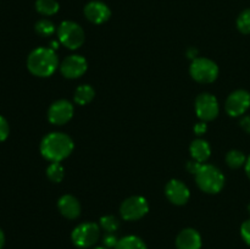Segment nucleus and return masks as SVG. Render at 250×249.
<instances>
[{"instance_id": "nucleus-1", "label": "nucleus", "mask_w": 250, "mask_h": 249, "mask_svg": "<svg viewBox=\"0 0 250 249\" xmlns=\"http://www.w3.org/2000/svg\"><path fill=\"white\" fill-rule=\"evenodd\" d=\"M73 150V142L67 134L61 132L49 133L42 139L41 153L51 163H60Z\"/></svg>"}, {"instance_id": "nucleus-2", "label": "nucleus", "mask_w": 250, "mask_h": 249, "mask_svg": "<svg viewBox=\"0 0 250 249\" xmlns=\"http://www.w3.org/2000/svg\"><path fill=\"white\" fill-rule=\"evenodd\" d=\"M58 56L51 48H37L27 59L29 72L38 77H49L58 68Z\"/></svg>"}, {"instance_id": "nucleus-3", "label": "nucleus", "mask_w": 250, "mask_h": 249, "mask_svg": "<svg viewBox=\"0 0 250 249\" xmlns=\"http://www.w3.org/2000/svg\"><path fill=\"white\" fill-rule=\"evenodd\" d=\"M195 181L202 190L210 194H216L224 188L225 176L216 166L209 164H200L197 170Z\"/></svg>"}, {"instance_id": "nucleus-4", "label": "nucleus", "mask_w": 250, "mask_h": 249, "mask_svg": "<svg viewBox=\"0 0 250 249\" xmlns=\"http://www.w3.org/2000/svg\"><path fill=\"white\" fill-rule=\"evenodd\" d=\"M59 41L68 49H78L84 43V31L80 24L72 21H63L58 29Z\"/></svg>"}, {"instance_id": "nucleus-5", "label": "nucleus", "mask_w": 250, "mask_h": 249, "mask_svg": "<svg viewBox=\"0 0 250 249\" xmlns=\"http://www.w3.org/2000/svg\"><path fill=\"white\" fill-rule=\"evenodd\" d=\"M189 72L193 80L197 82L211 83L219 76V67L210 59L197 58L190 63Z\"/></svg>"}, {"instance_id": "nucleus-6", "label": "nucleus", "mask_w": 250, "mask_h": 249, "mask_svg": "<svg viewBox=\"0 0 250 249\" xmlns=\"http://www.w3.org/2000/svg\"><path fill=\"white\" fill-rule=\"evenodd\" d=\"M100 236V228L95 222H84L72 231L71 238L78 248H89L94 246Z\"/></svg>"}, {"instance_id": "nucleus-7", "label": "nucleus", "mask_w": 250, "mask_h": 249, "mask_svg": "<svg viewBox=\"0 0 250 249\" xmlns=\"http://www.w3.org/2000/svg\"><path fill=\"white\" fill-rule=\"evenodd\" d=\"M148 211V202H146V198L141 197V195L127 198L120 207L122 219L127 220V221H134V220L142 219Z\"/></svg>"}, {"instance_id": "nucleus-8", "label": "nucleus", "mask_w": 250, "mask_h": 249, "mask_svg": "<svg viewBox=\"0 0 250 249\" xmlns=\"http://www.w3.org/2000/svg\"><path fill=\"white\" fill-rule=\"evenodd\" d=\"M220 107L217 99L209 93H203L195 99V112L202 121H212L219 115Z\"/></svg>"}, {"instance_id": "nucleus-9", "label": "nucleus", "mask_w": 250, "mask_h": 249, "mask_svg": "<svg viewBox=\"0 0 250 249\" xmlns=\"http://www.w3.org/2000/svg\"><path fill=\"white\" fill-rule=\"evenodd\" d=\"M250 107V93L244 89H238L231 93L226 100L225 109L232 117H238L246 114Z\"/></svg>"}, {"instance_id": "nucleus-10", "label": "nucleus", "mask_w": 250, "mask_h": 249, "mask_svg": "<svg viewBox=\"0 0 250 249\" xmlns=\"http://www.w3.org/2000/svg\"><path fill=\"white\" fill-rule=\"evenodd\" d=\"M73 116V105L67 100H58L49 107L48 119L53 124H65Z\"/></svg>"}, {"instance_id": "nucleus-11", "label": "nucleus", "mask_w": 250, "mask_h": 249, "mask_svg": "<svg viewBox=\"0 0 250 249\" xmlns=\"http://www.w3.org/2000/svg\"><path fill=\"white\" fill-rule=\"evenodd\" d=\"M87 60L81 55H70L62 61L60 66L61 73L63 77L75 80L84 75L87 71Z\"/></svg>"}, {"instance_id": "nucleus-12", "label": "nucleus", "mask_w": 250, "mask_h": 249, "mask_svg": "<svg viewBox=\"0 0 250 249\" xmlns=\"http://www.w3.org/2000/svg\"><path fill=\"white\" fill-rule=\"evenodd\" d=\"M165 194L167 199L175 205H185L190 197V192L187 186L178 180H171L166 185Z\"/></svg>"}, {"instance_id": "nucleus-13", "label": "nucleus", "mask_w": 250, "mask_h": 249, "mask_svg": "<svg viewBox=\"0 0 250 249\" xmlns=\"http://www.w3.org/2000/svg\"><path fill=\"white\" fill-rule=\"evenodd\" d=\"M84 15L92 23L102 24L111 16L109 6L102 1H90L85 5Z\"/></svg>"}, {"instance_id": "nucleus-14", "label": "nucleus", "mask_w": 250, "mask_h": 249, "mask_svg": "<svg viewBox=\"0 0 250 249\" xmlns=\"http://www.w3.org/2000/svg\"><path fill=\"white\" fill-rule=\"evenodd\" d=\"M177 249H200L202 237L193 228H185L180 232L176 239Z\"/></svg>"}, {"instance_id": "nucleus-15", "label": "nucleus", "mask_w": 250, "mask_h": 249, "mask_svg": "<svg viewBox=\"0 0 250 249\" xmlns=\"http://www.w3.org/2000/svg\"><path fill=\"white\" fill-rule=\"evenodd\" d=\"M58 208L59 210H60L61 214L70 220L77 219L81 214L80 202H78L73 195L70 194L62 195V197L59 199Z\"/></svg>"}, {"instance_id": "nucleus-16", "label": "nucleus", "mask_w": 250, "mask_h": 249, "mask_svg": "<svg viewBox=\"0 0 250 249\" xmlns=\"http://www.w3.org/2000/svg\"><path fill=\"white\" fill-rule=\"evenodd\" d=\"M211 154L209 143L204 139H195L190 144V155L198 163H205Z\"/></svg>"}, {"instance_id": "nucleus-17", "label": "nucleus", "mask_w": 250, "mask_h": 249, "mask_svg": "<svg viewBox=\"0 0 250 249\" xmlns=\"http://www.w3.org/2000/svg\"><path fill=\"white\" fill-rule=\"evenodd\" d=\"M95 92L93 87L89 84H82L76 89L75 92V102L78 105H85L94 99Z\"/></svg>"}, {"instance_id": "nucleus-18", "label": "nucleus", "mask_w": 250, "mask_h": 249, "mask_svg": "<svg viewBox=\"0 0 250 249\" xmlns=\"http://www.w3.org/2000/svg\"><path fill=\"white\" fill-rule=\"evenodd\" d=\"M115 249H148L146 243L137 236H126L119 239Z\"/></svg>"}, {"instance_id": "nucleus-19", "label": "nucleus", "mask_w": 250, "mask_h": 249, "mask_svg": "<svg viewBox=\"0 0 250 249\" xmlns=\"http://www.w3.org/2000/svg\"><path fill=\"white\" fill-rule=\"evenodd\" d=\"M36 9L39 14L51 16V15H55L59 11L60 5L56 0H37Z\"/></svg>"}, {"instance_id": "nucleus-20", "label": "nucleus", "mask_w": 250, "mask_h": 249, "mask_svg": "<svg viewBox=\"0 0 250 249\" xmlns=\"http://www.w3.org/2000/svg\"><path fill=\"white\" fill-rule=\"evenodd\" d=\"M226 163L229 167L238 168L242 167L243 165H246L247 158L246 155H244V153H242L241 150H231L227 153Z\"/></svg>"}, {"instance_id": "nucleus-21", "label": "nucleus", "mask_w": 250, "mask_h": 249, "mask_svg": "<svg viewBox=\"0 0 250 249\" xmlns=\"http://www.w3.org/2000/svg\"><path fill=\"white\" fill-rule=\"evenodd\" d=\"M63 175L65 171L60 163H51L46 168V176L54 183H60L63 180Z\"/></svg>"}, {"instance_id": "nucleus-22", "label": "nucleus", "mask_w": 250, "mask_h": 249, "mask_svg": "<svg viewBox=\"0 0 250 249\" xmlns=\"http://www.w3.org/2000/svg\"><path fill=\"white\" fill-rule=\"evenodd\" d=\"M237 28L243 34H250V9H246L237 19Z\"/></svg>"}, {"instance_id": "nucleus-23", "label": "nucleus", "mask_w": 250, "mask_h": 249, "mask_svg": "<svg viewBox=\"0 0 250 249\" xmlns=\"http://www.w3.org/2000/svg\"><path fill=\"white\" fill-rule=\"evenodd\" d=\"M100 226L104 231H106L107 233H114L115 231H117V228L120 227L119 220L116 219L112 215H106V216H103L100 219Z\"/></svg>"}, {"instance_id": "nucleus-24", "label": "nucleus", "mask_w": 250, "mask_h": 249, "mask_svg": "<svg viewBox=\"0 0 250 249\" xmlns=\"http://www.w3.org/2000/svg\"><path fill=\"white\" fill-rule=\"evenodd\" d=\"M36 32L42 37H49L55 32V26L49 20H41L36 23Z\"/></svg>"}, {"instance_id": "nucleus-25", "label": "nucleus", "mask_w": 250, "mask_h": 249, "mask_svg": "<svg viewBox=\"0 0 250 249\" xmlns=\"http://www.w3.org/2000/svg\"><path fill=\"white\" fill-rule=\"evenodd\" d=\"M10 132L9 124H7L6 119L2 116H0V142H4L7 138Z\"/></svg>"}, {"instance_id": "nucleus-26", "label": "nucleus", "mask_w": 250, "mask_h": 249, "mask_svg": "<svg viewBox=\"0 0 250 249\" xmlns=\"http://www.w3.org/2000/svg\"><path fill=\"white\" fill-rule=\"evenodd\" d=\"M241 234H242V238L244 239L248 246H250V219L247 220V221L243 222L241 227Z\"/></svg>"}, {"instance_id": "nucleus-27", "label": "nucleus", "mask_w": 250, "mask_h": 249, "mask_svg": "<svg viewBox=\"0 0 250 249\" xmlns=\"http://www.w3.org/2000/svg\"><path fill=\"white\" fill-rule=\"evenodd\" d=\"M103 242H104V247H106V248H115V247L117 246V243H119V239H117V237L115 236L114 233H106L105 234L104 239H103Z\"/></svg>"}, {"instance_id": "nucleus-28", "label": "nucleus", "mask_w": 250, "mask_h": 249, "mask_svg": "<svg viewBox=\"0 0 250 249\" xmlns=\"http://www.w3.org/2000/svg\"><path fill=\"white\" fill-rule=\"evenodd\" d=\"M200 164H202V163H198V161H195V160L189 161V163L187 164V168H188V171H189L190 173H193V175H194V173L197 172L198 168H199Z\"/></svg>"}, {"instance_id": "nucleus-29", "label": "nucleus", "mask_w": 250, "mask_h": 249, "mask_svg": "<svg viewBox=\"0 0 250 249\" xmlns=\"http://www.w3.org/2000/svg\"><path fill=\"white\" fill-rule=\"evenodd\" d=\"M241 127L247 132V133L250 134V116H244L243 119L241 120Z\"/></svg>"}, {"instance_id": "nucleus-30", "label": "nucleus", "mask_w": 250, "mask_h": 249, "mask_svg": "<svg viewBox=\"0 0 250 249\" xmlns=\"http://www.w3.org/2000/svg\"><path fill=\"white\" fill-rule=\"evenodd\" d=\"M205 131H207V124H205L204 121L199 122V124H197L194 126V132L198 134V136L203 134Z\"/></svg>"}, {"instance_id": "nucleus-31", "label": "nucleus", "mask_w": 250, "mask_h": 249, "mask_svg": "<svg viewBox=\"0 0 250 249\" xmlns=\"http://www.w3.org/2000/svg\"><path fill=\"white\" fill-rule=\"evenodd\" d=\"M188 58L192 59V60H194V59H197V55H198V51L195 50V49H189L187 53Z\"/></svg>"}, {"instance_id": "nucleus-32", "label": "nucleus", "mask_w": 250, "mask_h": 249, "mask_svg": "<svg viewBox=\"0 0 250 249\" xmlns=\"http://www.w3.org/2000/svg\"><path fill=\"white\" fill-rule=\"evenodd\" d=\"M4 244H5V234L4 232H2V229L0 228V249H2Z\"/></svg>"}, {"instance_id": "nucleus-33", "label": "nucleus", "mask_w": 250, "mask_h": 249, "mask_svg": "<svg viewBox=\"0 0 250 249\" xmlns=\"http://www.w3.org/2000/svg\"><path fill=\"white\" fill-rule=\"evenodd\" d=\"M246 172L248 175V177L250 178V156L247 159V163H246Z\"/></svg>"}, {"instance_id": "nucleus-34", "label": "nucleus", "mask_w": 250, "mask_h": 249, "mask_svg": "<svg viewBox=\"0 0 250 249\" xmlns=\"http://www.w3.org/2000/svg\"><path fill=\"white\" fill-rule=\"evenodd\" d=\"M56 48H59V43H56V42H51V49L55 50Z\"/></svg>"}, {"instance_id": "nucleus-35", "label": "nucleus", "mask_w": 250, "mask_h": 249, "mask_svg": "<svg viewBox=\"0 0 250 249\" xmlns=\"http://www.w3.org/2000/svg\"><path fill=\"white\" fill-rule=\"evenodd\" d=\"M94 249H109V248H106V247H97V248Z\"/></svg>"}, {"instance_id": "nucleus-36", "label": "nucleus", "mask_w": 250, "mask_h": 249, "mask_svg": "<svg viewBox=\"0 0 250 249\" xmlns=\"http://www.w3.org/2000/svg\"><path fill=\"white\" fill-rule=\"evenodd\" d=\"M248 211H249V214H250V204L248 205Z\"/></svg>"}]
</instances>
